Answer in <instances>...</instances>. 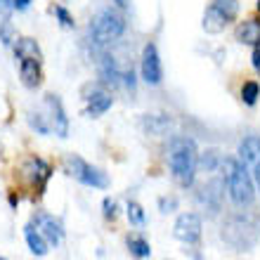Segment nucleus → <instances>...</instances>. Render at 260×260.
Listing matches in <instances>:
<instances>
[{
	"instance_id": "25",
	"label": "nucleus",
	"mask_w": 260,
	"mask_h": 260,
	"mask_svg": "<svg viewBox=\"0 0 260 260\" xmlns=\"http://www.w3.org/2000/svg\"><path fill=\"white\" fill-rule=\"evenodd\" d=\"M55 14H57V19H59V24H62L64 28H71V26H74V17L67 12V7L57 5L55 7Z\"/></svg>"
},
{
	"instance_id": "28",
	"label": "nucleus",
	"mask_w": 260,
	"mask_h": 260,
	"mask_svg": "<svg viewBox=\"0 0 260 260\" xmlns=\"http://www.w3.org/2000/svg\"><path fill=\"white\" fill-rule=\"evenodd\" d=\"M175 206H178V201H175V199H161V211H164V213H171Z\"/></svg>"
},
{
	"instance_id": "27",
	"label": "nucleus",
	"mask_w": 260,
	"mask_h": 260,
	"mask_svg": "<svg viewBox=\"0 0 260 260\" xmlns=\"http://www.w3.org/2000/svg\"><path fill=\"white\" fill-rule=\"evenodd\" d=\"M121 81L125 83V88H128L130 92L135 90V74H133V69H128V71H123V78H121Z\"/></svg>"
},
{
	"instance_id": "8",
	"label": "nucleus",
	"mask_w": 260,
	"mask_h": 260,
	"mask_svg": "<svg viewBox=\"0 0 260 260\" xmlns=\"http://www.w3.org/2000/svg\"><path fill=\"white\" fill-rule=\"evenodd\" d=\"M173 234H175V239L185 241V244H197L201 239V218L197 213H182L175 220Z\"/></svg>"
},
{
	"instance_id": "29",
	"label": "nucleus",
	"mask_w": 260,
	"mask_h": 260,
	"mask_svg": "<svg viewBox=\"0 0 260 260\" xmlns=\"http://www.w3.org/2000/svg\"><path fill=\"white\" fill-rule=\"evenodd\" d=\"M12 10H14V5H12V0H0V14H12Z\"/></svg>"
},
{
	"instance_id": "20",
	"label": "nucleus",
	"mask_w": 260,
	"mask_h": 260,
	"mask_svg": "<svg viewBox=\"0 0 260 260\" xmlns=\"http://www.w3.org/2000/svg\"><path fill=\"white\" fill-rule=\"evenodd\" d=\"M128 248H130V253L135 255V258H149L151 255L149 241L142 239V237H128Z\"/></svg>"
},
{
	"instance_id": "15",
	"label": "nucleus",
	"mask_w": 260,
	"mask_h": 260,
	"mask_svg": "<svg viewBox=\"0 0 260 260\" xmlns=\"http://www.w3.org/2000/svg\"><path fill=\"white\" fill-rule=\"evenodd\" d=\"M237 41L251 48H260V19H246L237 26Z\"/></svg>"
},
{
	"instance_id": "17",
	"label": "nucleus",
	"mask_w": 260,
	"mask_h": 260,
	"mask_svg": "<svg viewBox=\"0 0 260 260\" xmlns=\"http://www.w3.org/2000/svg\"><path fill=\"white\" fill-rule=\"evenodd\" d=\"M14 55L17 59H38L43 62V55H41V48L34 38H19L17 45H14Z\"/></svg>"
},
{
	"instance_id": "14",
	"label": "nucleus",
	"mask_w": 260,
	"mask_h": 260,
	"mask_svg": "<svg viewBox=\"0 0 260 260\" xmlns=\"http://www.w3.org/2000/svg\"><path fill=\"white\" fill-rule=\"evenodd\" d=\"M97 69H100V78H102V83H107V85H116V83H121V78H123V71L118 69L116 59H114L111 55L100 57Z\"/></svg>"
},
{
	"instance_id": "12",
	"label": "nucleus",
	"mask_w": 260,
	"mask_h": 260,
	"mask_svg": "<svg viewBox=\"0 0 260 260\" xmlns=\"http://www.w3.org/2000/svg\"><path fill=\"white\" fill-rule=\"evenodd\" d=\"M239 161L246 168L255 171L260 166V137L255 135H248L244 142L239 144Z\"/></svg>"
},
{
	"instance_id": "10",
	"label": "nucleus",
	"mask_w": 260,
	"mask_h": 260,
	"mask_svg": "<svg viewBox=\"0 0 260 260\" xmlns=\"http://www.w3.org/2000/svg\"><path fill=\"white\" fill-rule=\"evenodd\" d=\"M85 102H88L90 116H102L104 111H109V107L114 104V97H111V92L104 85H90Z\"/></svg>"
},
{
	"instance_id": "24",
	"label": "nucleus",
	"mask_w": 260,
	"mask_h": 260,
	"mask_svg": "<svg viewBox=\"0 0 260 260\" xmlns=\"http://www.w3.org/2000/svg\"><path fill=\"white\" fill-rule=\"evenodd\" d=\"M0 41H3V45H12L17 41V31H14L12 21L7 19V17L0 21Z\"/></svg>"
},
{
	"instance_id": "19",
	"label": "nucleus",
	"mask_w": 260,
	"mask_h": 260,
	"mask_svg": "<svg viewBox=\"0 0 260 260\" xmlns=\"http://www.w3.org/2000/svg\"><path fill=\"white\" fill-rule=\"evenodd\" d=\"M171 125V118L164 116V114H154V116H147L144 118V128L149 130L151 135H161L166 128Z\"/></svg>"
},
{
	"instance_id": "21",
	"label": "nucleus",
	"mask_w": 260,
	"mask_h": 260,
	"mask_svg": "<svg viewBox=\"0 0 260 260\" xmlns=\"http://www.w3.org/2000/svg\"><path fill=\"white\" fill-rule=\"evenodd\" d=\"M258 97H260V85L255 81H246L241 85V100H244V104L253 107L258 102Z\"/></svg>"
},
{
	"instance_id": "33",
	"label": "nucleus",
	"mask_w": 260,
	"mask_h": 260,
	"mask_svg": "<svg viewBox=\"0 0 260 260\" xmlns=\"http://www.w3.org/2000/svg\"><path fill=\"white\" fill-rule=\"evenodd\" d=\"M258 12H260V0H258Z\"/></svg>"
},
{
	"instance_id": "32",
	"label": "nucleus",
	"mask_w": 260,
	"mask_h": 260,
	"mask_svg": "<svg viewBox=\"0 0 260 260\" xmlns=\"http://www.w3.org/2000/svg\"><path fill=\"white\" fill-rule=\"evenodd\" d=\"M253 178H255V185H258V189H260V166L253 171Z\"/></svg>"
},
{
	"instance_id": "23",
	"label": "nucleus",
	"mask_w": 260,
	"mask_h": 260,
	"mask_svg": "<svg viewBox=\"0 0 260 260\" xmlns=\"http://www.w3.org/2000/svg\"><path fill=\"white\" fill-rule=\"evenodd\" d=\"M128 220H130V225H135V227H144L147 218H144L142 206L135 204V201H130V204H128Z\"/></svg>"
},
{
	"instance_id": "31",
	"label": "nucleus",
	"mask_w": 260,
	"mask_h": 260,
	"mask_svg": "<svg viewBox=\"0 0 260 260\" xmlns=\"http://www.w3.org/2000/svg\"><path fill=\"white\" fill-rule=\"evenodd\" d=\"M14 10H26L28 5H31V0H12Z\"/></svg>"
},
{
	"instance_id": "5",
	"label": "nucleus",
	"mask_w": 260,
	"mask_h": 260,
	"mask_svg": "<svg viewBox=\"0 0 260 260\" xmlns=\"http://www.w3.org/2000/svg\"><path fill=\"white\" fill-rule=\"evenodd\" d=\"M239 3L237 0H215L204 12V28L208 34H220L230 21L237 19Z\"/></svg>"
},
{
	"instance_id": "7",
	"label": "nucleus",
	"mask_w": 260,
	"mask_h": 260,
	"mask_svg": "<svg viewBox=\"0 0 260 260\" xmlns=\"http://www.w3.org/2000/svg\"><path fill=\"white\" fill-rule=\"evenodd\" d=\"M31 225H34L36 230L43 234V239L48 241L50 246H59V241L64 239L62 222H59L55 215H50V213H36Z\"/></svg>"
},
{
	"instance_id": "9",
	"label": "nucleus",
	"mask_w": 260,
	"mask_h": 260,
	"mask_svg": "<svg viewBox=\"0 0 260 260\" xmlns=\"http://www.w3.org/2000/svg\"><path fill=\"white\" fill-rule=\"evenodd\" d=\"M45 107H48L50 128L55 130V135L67 137L69 135V118H67V114H64V107H62V102H59V97L48 95L45 97Z\"/></svg>"
},
{
	"instance_id": "6",
	"label": "nucleus",
	"mask_w": 260,
	"mask_h": 260,
	"mask_svg": "<svg viewBox=\"0 0 260 260\" xmlns=\"http://www.w3.org/2000/svg\"><path fill=\"white\" fill-rule=\"evenodd\" d=\"M142 81L147 85H158L164 81V69H161V59H158V50L154 43H147L142 50Z\"/></svg>"
},
{
	"instance_id": "13",
	"label": "nucleus",
	"mask_w": 260,
	"mask_h": 260,
	"mask_svg": "<svg viewBox=\"0 0 260 260\" xmlns=\"http://www.w3.org/2000/svg\"><path fill=\"white\" fill-rule=\"evenodd\" d=\"M19 76L26 88H38L43 81V71L38 59H19Z\"/></svg>"
},
{
	"instance_id": "2",
	"label": "nucleus",
	"mask_w": 260,
	"mask_h": 260,
	"mask_svg": "<svg viewBox=\"0 0 260 260\" xmlns=\"http://www.w3.org/2000/svg\"><path fill=\"white\" fill-rule=\"evenodd\" d=\"M222 180L227 182L230 189V199L234 201V206H251L255 199V187H253V178L248 168L237 158H222Z\"/></svg>"
},
{
	"instance_id": "16",
	"label": "nucleus",
	"mask_w": 260,
	"mask_h": 260,
	"mask_svg": "<svg viewBox=\"0 0 260 260\" xmlns=\"http://www.w3.org/2000/svg\"><path fill=\"white\" fill-rule=\"evenodd\" d=\"M24 237H26V244H28V248H31V253L34 255H45L50 251V244L43 239V234L38 232L34 225L24 227Z\"/></svg>"
},
{
	"instance_id": "30",
	"label": "nucleus",
	"mask_w": 260,
	"mask_h": 260,
	"mask_svg": "<svg viewBox=\"0 0 260 260\" xmlns=\"http://www.w3.org/2000/svg\"><path fill=\"white\" fill-rule=\"evenodd\" d=\"M251 59H253V69L260 74V48H253V57Z\"/></svg>"
},
{
	"instance_id": "18",
	"label": "nucleus",
	"mask_w": 260,
	"mask_h": 260,
	"mask_svg": "<svg viewBox=\"0 0 260 260\" xmlns=\"http://www.w3.org/2000/svg\"><path fill=\"white\" fill-rule=\"evenodd\" d=\"M201 201H204L206 206H211L213 213L220 208V201H222V185H220V180H213V182H208V185L201 189Z\"/></svg>"
},
{
	"instance_id": "34",
	"label": "nucleus",
	"mask_w": 260,
	"mask_h": 260,
	"mask_svg": "<svg viewBox=\"0 0 260 260\" xmlns=\"http://www.w3.org/2000/svg\"><path fill=\"white\" fill-rule=\"evenodd\" d=\"M0 260H5V258H0Z\"/></svg>"
},
{
	"instance_id": "11",
	"label": "nucleus",
	"mask_w": 260,
	"mask_h": 260,
	"mask_svg": "<svg viewBox=\"0 0 260 260\" xmlns=\"http://www.w3.org/2000/svg\"><path fill=\"white\" fill-rule=\"evenodd\" d=\"M50 166L45 164V161H41L38 156H31L26 161V166H24V175H26V180L31 182V185H36L38 189H43L45 187V182L50 180Z\"/></svg>"
},
{
	"instance_id": "22",
	"label": "nucleus",
	"mask_w": 260,
	"mask_h": 260,
	"mask_svg": "<svg viewBox=\"0 0 260 260\" xmlns=\"http://www.w3.org/2000/svg\"><path fill=\"white\" fill-rule=\"evenodd\" d=\"M222 164V158H220V154L218 151H206V154H201V156H199V161H197V168L199 166H201V168H206V171L211 173V171H215V168H218V166Z\"/></svg>"
},
{
	"instance_id": "1",
	"label": "nucleus",
	"mask_w": 260,
	"mask_h": 260,
	"mask_svg": "<svg viewBox=\"0 0 260 260\" xmlns=\"http://www.w3.org/2000/svg\"><path fill=\"white\" fill-rule=\"evenodd\" d=\"M168 161H171V173L180 187H192L194 175H197L199 151L194 140L189 137H173L168 147Z\"/></svg>"
},
{
	"instance_id": "4",
	"label": "nucleus",
	"mask_w": 260,
	"mask_h": 260,
	"mask_svg": "<svg viewBox=\"0 0 260 260\" xmlns=\"http://www.w3.org/2000/svg\"><path fill=\"white\" fill-rule=\"evenodd\" d=\"M64 166H67V173H69V175H71L74 180H78L81 185L95 187V189H107V187H109V178H107V175H104L100 168L90 166L88 161H83L81 156L69 154V156L64 158Z\"/></svg>"
},
{
	"instance_id": "26",
	"label": "nucleus",
	"mask_w": 260,
	"mask_h": 260,
	"mask_svg": "<svg viewBox=\"0 0 260 260\" xmlns=\"http://www.w3.org/2000/svg\"><path fill=\"white\" fill-rule=\"evenodd\" d=\"M116 201L114 199H104V218L107 220H116Z\"/></svg>"
},
{
	"instance_id": "3",
	"label": "nucleus",
	"mask_w": 260,
	"mask_h": 260,
	"mask_svg": "<svg viewBox=\"0 0 260 260\" xmlns=\"http://www.w3.org/2000/svg\"><path fill=\"white\" fill-rule=\"evenodd\" d=\"M125 31V19L123 14L114 10V7H107L102 12L95 14V19L90 24V36L97 45H107V43L121 38V34Z\"/></svg>"
}]
</instances>
